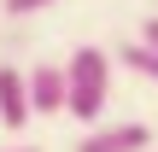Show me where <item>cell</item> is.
<instances>
[{"label": "cell", "mask_w": 158, "mask_h": 152, "mask_svg": "<svg viewBox=\"0 0 158 152\" xmlns=\"http://www.w3.org/2000/svg\"><path fill=\"white\" fill-rule=\"evenodd\" d=\"M64 94H70L64 64H35V70H29V105H35V117L64 111Z\"/></svg>", "instance_id": "cell-3"}, {"label": "cell", "mask_w": 158, "mask_h": 152, "mask_svg": "<svg viewBox=\"0 0 158 152\" xmlns=\"http://www.w3.org/2000/svg\"><path fill=\"white\" fill-rule=\"evenodd\" d=\"M147 146H152L147 123H94L76 141V152H147Z\"/></svg>", "instance_id": "cell-2"}, {"label": "cell", "mask_w": 158, "mask_h": 152, "mask_svg": "<svg viewBox=\"0 0 158 152\" xmlns=\"http://www.w3.org/2000/svg\"><path fill=\"white\" fill-rule=\"evenodd\" d=\"M35 117L29 105V76H18V64H0V123L6 129H23Z\"/></svg>", "instance_id": "cell-4"}, {"label": "cell", "mask_w": 158, "mask_h": 152, "mask_svg": "<svg viewBox=\"0 0 158 152\" xmlns=\"http://www.w3.org/2000/svg\"><path fill=\"white\" fill-rule=\"evenodd\" d=\"M64 82H70L64 111L82 117V123H94L106 111V100H111V53L106 47H76L70 64H64Z\"/></svg>", "instance_id": "cell-1"}, {"label": "cell", "mask_w": 158, "mask_h": 152, "mask_svg": "<svg viewBox=\"0 0 158 152\" xmlns=\"http://www.w3.org/2000/svg\"><path fill=\"white\" fill-rule=\"evenodd\" d=\"M53 0H6V18H35V12H47Z\"/></svg>", "instance_id": "cell-6"}, {"label": "cell", "mask_w": 158, "mask_h": 152, "mask_svg": "<svg viewBox=\"0 0 158 152\" xmlns=\"http://www.w3.org/2000/svg\"><path fill=\"white\" fill-rule=\"evenodd\" d=\"M18 152H35V146H18Z\"/></svg>", "instance_id": "cell-8"}, {"label": "cell", "mask_w": 158, "mask_h": 152, "mask_svg": "<svg viewBox=\"0 0 158 152\" xmlns=\"http://www.w3.org/2000/svg\"><path fill=\"white\" fill-rule=\"evenodd\" d=\"M117 64H129L135 76L158 82V47H152V41H129V47H117Z\"/></svg>", "instance_id": "cell-5"}, {"label": "cell", "mask_w": 158, "mask_h": 152, "mask_svg": "<svg viewBox=\"0 0 158 152\" xmlns=\"http://www.w3.org/2000/svg\"><path fill=\"white\" fill-rule=\"evenodd\" d=\"M141 41H152V47H158V18H147V23H141Z\"/></svg>", "instance_id": "cell-7"}]
</instances>
